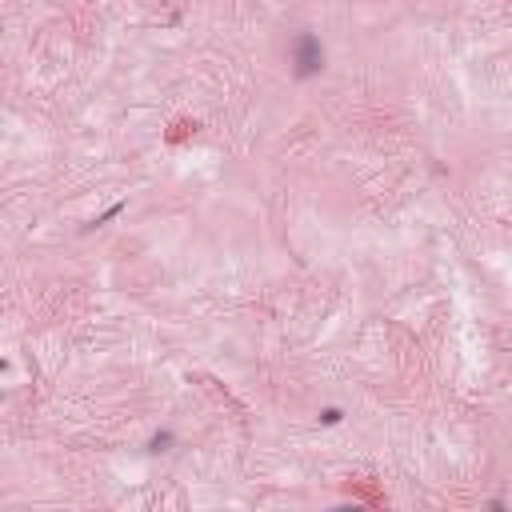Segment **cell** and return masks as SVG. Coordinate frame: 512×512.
I'll return each mask as SVG.
<instances>
[{"label":"cell","mask_w":512,"mask_h":512,"mask_svg":"<svg viewBox=\"0 0 512 512\" xmlns=\"http://www.w3.org/2000/svg\"><path fill=\"white\" fill-rule=\"evenodd\" d=\"M320 64H324V48L317 36L304 32L296 40V77H312V72H320Z\"/></svg>","instance_id":"1"},{"label":"cell","mask_w":512,"mask_h":512,"mask_svg":"<svg viewBox=\"0 0 512 512\" xmlns=\"http://www.w3.org/2000/svg\"><path fill=\"white\" fill-rule=\"evenodd\" d=\"M320 420H324V424H336V420H340V408H324V413H320Z\"/></svg>","instance_id":"2"}]
</instances>
